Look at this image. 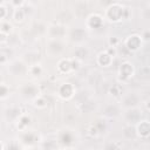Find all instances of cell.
<instances>
[{"mask_svg":"<svg viewBox=\"0 0 150 150\" xmlns=\"http://www.w3.org/2000/svg\"><path fill=\"white\" fill-rule=\"evenodd\" d=\"M27 71L32 75V76H39L42 74V67L39 64V63H34V64H30L28 68H27Z\"/></svg>","mask_w":150,"mask_h":150,"instance_id":"d6986e66","label":"cell"},{"mask_svg":"<svg viewBox=\"0 0 150 150\" xmlns=\"http://www.w3.org/2000/svg\"><path fill=\"white\" fill-rule=\"evenodd\" d=\"M141 38H142V40H143V42L145 41H149V38H150V34H149V30H144L143 32V34L141 35Z\"/></svg>","mask_w":150,"mask_h":150,"instance_id":"d590c367","label":"cell"},{"mask_svg":"<svg viewBox=\"0 0 150 150\" xmlns=\"http://www.w3.org/2000/svg\"><path fill=\"white\" fill-rule=\"evenodd\" d=\"M57 70L62 74H69L73 70V59L63 57L57 62Z\"/></svg>","mask_w":150,"mask_h":150,"instance_id":"7c38bea8","label":"cell"},{"mask_svg":"<svg viewBox=\"0 0 150 150\" xmlns=\"http://www.w3.org/2000/svg\"><path fill=\"white\" fill-rule=\"evenodd\" d=\"M136 129V135L139 136L141 138H148L150 135V123L148 120H139L137 124L135 125Z\"/></svg>","mask_w":150,"mask_h":150,"instance_id":"ba28073f","label":"cell"},{"mask_svg":"<svg viewBox=\"0 0 150 150\" xmlns=\"http://www.w3.org/2000/svg\"><path fill=\"white\" fill-rule=\"evenodd\" d=\"M123 8L124 6H122L118 2L109 5L108 7H105L104 19H107L110 22H120L123 19Z\"/></svg>","mask_w":150,"mask_h":150,"instance_id":"6da1fadb","label":"cell"},{"mask_svg":"<svg viewBox=\"0 0 150 150\" xmlns=\"http://www.w3.org/2000/svg\"><path fill=\"white\" fill-rule=\"evenodd\" d=\"M12 23H9V21H2L0 25V33L4 35H9V33L12 32Z\"/></svg>","mask_w":150,"mask_h":150,"instance_id":"cb8c5ba5","label":"cell"},{"mask_svg":"<svg viewBox=\"0 0 150 150\" xmlns=\"http://www.w3.org/2000/svg\"><path fill=\"white\" fill-rule=\"evenodd\" d=\"M108 43H109L110 47H117L118 43H120V39L117 36H110L108 39Z\"/></svg>","mask_w":150,"mask_h":150,"instance_id":"f546056e","label":"cell"},{"mask_svg":"<svg viewBox=\"0 0 150 150\" xmlns=\"http://www.w3.org/2000/svg\"><path fill=\"white\" fill-rule=\"evenodd\" d=\"M2 4H4V0H0V6H1Z\"/></svg>","mask_w":150,"mask_h":150,"instance_id":"74e56055","label":"cell"},{"mask_svg":"<svg viewBox=\"0 0 150 150\" xmlns=\"http://www.w3.org/2000/svg\"><path fill=\"white\" fill-rule=\"evenodd\" d=\"M141 98L136 93H129L127 95L123 96L122 101H121V105H123L124 108L129 109V108H135L138 105Z\"/></svg>","mask_w":150,"mask_h":150,"instance_id":"52a82bcc","label":"cell"},{"mask_svg":"<svg viewBox=\"0 0 150 150\" xmlns=\"http://www.w3.org/2000/svg\"><path fill=\"white\" fill-rule=\"evenodd\" d=\"M120 114V108L116 104H109L104 109V115L107 117H116Z\"/></svg>","mask_w":150,"mask_h":150,"instance_id":"e0dca14e","label":"cell"},{"mask_svg":"<svg viewBox=\"0 0 150 150\" xmlns=\"http://www.w3.org/2000/svg\"><path fill=\"white\" fill-rule=\"evenodd\" d=\"M29 122H30L29 116H27V115H20L18 117V128L20 130H22V129H25L29 124Z\"/></svg>","mask_w":150,"mask_h":150,"instance_id":"44dd1931","label":"cell"},{"mask_svg":"<svg viewBox=\"0 0 150 150\" xmlns=\"http://www.w3.org/2000/svg\"><path fill=\"white\" fill-rule=\"evenodd\" d=\"M110 95L117 97L122 95V87L120 84H112V87L110 88Z\"/></svg>","mask_w":150,"mask_h":150,"instance_id":"484cf974","label":"cell"},{"mask_svg":"<svg viewBox=\"0 0 150 150\" xmlns=\"http://www.w3.org/2000/svg\"><path fill=\"white\" fill-rule=\"evenodd\" d=\"M34 105L38 107V108H46L47 107V101L43 96H36L34 98Z\"/></svg>","mask_w":150,"mask_h":150,"instance_id":"d4e9b609","label":"cell"},{"mask_svg":"<svg viewBox=\"0 0 150 150\" xmlns=\"http://www.w3.org/2000/svg\"><path fill=\"white\" fill-rule=\"evenodd\" d=\"M71 141H73V134H70L68 130H64V131L60 132V135H59V142H61L63 144H68Z\"/></svg>","mask_w":150,"mask_h":150,"instance_id":"ffe728a7","label":"cell"},{"mask_svg":"<svg viewBox=\"0 0 150 150\" xmlns=\"http://www.w3.org/2000/svg\"><path fill=\"white\" fill-rule=\"evenodd\" d=\"M20 91H21V95L25 96V97H36L39 96V87L35 86L34 83H25L21 88H20Z\"/></svg>","mask_w":150,"mask_h":150,"instance_id":"30bf717a","label":"cell"},{"mask_svg":"<svg viewBox=\"0 0 150 150\" xmlns=\"http://www.w3.org/2000/svg\"><path fill=\"white\" fill-rule=\"evenodd\" d=\"M7 16V8L4 6V5H1L0 6V20L1 21H4V19Z\"/></svg>","mask_w":150,"mask_h":150,"instance_id":"4dcf8cb0","label":"cell"},{"mask_svg":"<svg viewBox=\"0 0 150 150\" xmlns=\"http://www.w3.org/2000/svg\"><path fill=\"white\" fill-rule=\"evenodd\" d=\"M124 118L129 124H134L141 120V112L137 109V107L129 108V109H127V111L124 114Z\"/></svg>","mask_w":150,"mask_h":150,"instance_id":"4fadbf2b","label":"cell"},{"mask_svg":"<svg viewBox=\"0 0 150 150\" xmlns=\"http://www.w3.org/2000/svg\"><path fill=\"white\" fill-rule=\"evenodd\" d=\"M8 71H11V74H13L14 76H20V75H23L26 71H27V67H26V63L21 60H15L13 61L9 67H8Z\"/></svg>","mask_w":150,"mask_h":150,"instance_id":"9c48e42d","label":"cell"},{"mask_svg":"<svg viewBox=\"0 0 150 150\" xmlns=\"http://www.w3.org/2000/svg\"><path fill=\"white\" fill-rule=\"evenodd\" d=\"M47 35L49 39H62L66 35V27L62 25H52L47 28Z\"/></svg>","mask_w":150,"mask_h":150,"instance_id":"8992f818","label":"cell"},{"mask_svg":"<svg viewBox=\"0 0 150 150\" xmlns=\"http://www.w3.org/2000/svg\"><path fill=\"white\" fill-rule=\"evenodd\" d=\"M11 5L14 8H20L23 5V0H11Z\"/></svg>","mask_w":150,"mask_h":150,"instance_id":"d6a6232c","label":"cell"},{"mask_svg":"<svg viewBox=\"0 0 150 150\" xmlns=\"http://www.w3.org/2000/svg\"><path fill=\"white\" fill-rule=\"evenodd\" d=\"M112 60H114V57H112L111 55H109L105 50H104V52H101V53L97 55V57H96V62H97V64H100L101 67H109V66L112 63Z\"/></svg>","mask_w":150,"mask_h":150,"instance_id":"9a60e30c","label":"cell"},{"mask_svg":"<svg viewBox=\"0 0 150 150\" xmlns=\"http://www.w3.org/2000/svg\"><path fill=\"white\" fill-rule=\"evenodd\" d=\"M63 50H64V45L62 43L61 40L57 39H50L46 47V53H48L52 56L60 55L63 53Z\"/></svg>","mask_w":150,"mask_h":150,"instance_id":"5b68a950","label":"cell"},{"mask_svg":"<svg viewBox=\"0 0 150 150\" xmlns=\"http://www.w3.org/2000/svg\"><path fill=\"white\" fill-rule=\"evenodd\" d=\"M9 95V88L5 83H0V98H6Z\"/></svg>","mask_w":150,"mask_h":150,"instance_id":"4316f807","label":"cell"},{"mask_svg":"<svg viewBox=\"0 0 150 150\" xmlns=\"http://www.w3.org/2000/svg\"><path fill=\"white\" fill-rule=\"evenodd\" d=\"M88 134H89V136H91V137H96L98 134H100V131H98V129L96 128V125H90L89 128H88Z\"/></svg>","mask_w":150,"mask_h":150,"instance_id":"f1b7e54d","label":"cell"},{"mask_svg":"<svg viewBox=\"0 0 150 150\" xmlns=\"http://www.w3.org/2000/svg\"><path fill=\"white\" fill-rule=\"evenodd\" d=\"M20 109L14 107V108H11V109H7L6 111V117L7 120H16L19 116H20Z\"/></svg>","mask_w":150,"mask_h":150,"instance_id":"603a6c76","label":"cell"},{"mask_svg":"<svg viewBox=\"0 0 150 150\" xmlns=\"http://www.w3.org/2000/svg\"><path fill=\"white\" fill-rule=\"evenodd\" d=\"M123 135H124V137L128 138V139H131V138H134L135 136H137V135H136L135 125H134V124H128V125L123 129Z\"/></svg>","mask_w":150,"mask_h":150,"instance_id":"ac0fdd59","label":"cell"},{"mask_svg":"<svg viewBox=\"0 0 150 150\" xmlns=\"http://www.w3.org/2000/svg\"><path fill=\"white\" fill-rule=\"evenodd\" d=\"M143 45V40L139 34H130L124 40V47L129 52H136Z\"/></svg>","mask_w":150,"mask_h":150,"instance_id":"3957f363","label":"cell"},{"mask_svg":"<svg viewBox=\"0 0 150 150\" xmlns=\"http://www.w3.org/2000/svg\"><path fill=\"white\" fill-rule=\"evenodd\" d=\"M105 52L109 54V55H111L112 57H115L116 55H117V49H116V47H108L107 49H105Z\"/></svg>","mask_w":150,"mask_h":150,"instance_id":"1f68e13d","label":"cell"},{"mask_svg":"<svg viewBox=\"0 0 150 150\" xmlns=\"http://www.w3.org/2000/svg\"><path fill=\"white\" fill-rule=\"evenodd\" d=\"M135 75V67L130 61H124L118 68V79L123 82L129 81Z\"/></svg>","mask_w":150,"mask_h":150,"instance_id":"7a4b0ae2","label":"cell"},{"mask_svg":"<svg viewBox=\"0 0 150 150\" xmlns=\"http://www.w3.org/2000/svg\"><path fill=\"white\" fill-rule=\"evenodd\" d=\"M114 2H115V0H100V5L104 6V7H108L109 5H111Z\"/></svg>","mask_w":150,"mask_h":150,"instance_id":"e575fe53","label":"cell"},{"mask_svg":"<svg viewBox=\"0 0 150 150\" xmlns=\"http://www.w3.org/2000/svg\"><path fill=\"white\" fill-rule=\"evenodd\" d=\"M88 55H89V50H88L87 47H82L81 46V47L76 48L75 52H74V59H76L79 61H82V60L87 59Z\"/></svg>","mask_w":150,"mask_h":150,"instance_id":"2e32d148","label":"cell"},{"mask_svg":"<svg viewBox=\"0 0 150 150\" xmlns=\"http://www.w3.org/2000/svg\"><path fill=\"white\" fill-rule=\"evenodd\" d=\"M57 95L62 100H70L75 96V87L70 82H63L57 88Z\"/></svg>","mask_w":150,"mask_h":150,"instance_id":"277c9868","label":"cell"},{"mask_svg":"<svg viewBox=\"0 0 150 150\" xmlns=\"http://www.w3.org/2000/svg\"><path fill=\"white\" fill-rule=\"evenodd\" d=\"M8 61V55L7 54H4L2 52H0V64H4Z\"/></svg>","mask_w":150,"mask_h":150,"instance_id":"836d02e7","label":"cell"},{"mask_svg":"<svg viewBox=\"0 0 150 150\" xmlns=\"http://www.w3.org/2000/svg\"><path fill=\"white\" fill-rule=\"evenodd\" d=\"M88 33L84 28H75L70 33V39L73 42H82L87 39Z\"/></svg>","mask_w":150,"mask_h":150,"instance_id":"5bb4252c","label":"cell"},{"mask_svg":"<svg viewBox=\"0 0 150 150\" xmlns=\"http://www.w3.org/2000/svg\"><path fill=\"white\" fill-rule=\"evenodd\" d=\"M2 148H5V146H4V145H2L1 143H0V149H2Z\"/></svg>","mask_w":150,"mask_h":150,"instance_id":"8d00e7d4","label":"cell"},{"mask_svg":"<svg viewBox=\"0 0 150 150\" xmlns=\"http://www.w3.org/2000/svg\"><path fill=\"white\" fill-rule=\"evenodd\" d=\"M35 134H33V132H26V134H23V136H22V141L25 142V143H30V142H34L35 141Z\"/></svg>","mask_w":150,"mask_h":150,"instance_id":"83f0119b","label":"cell"},{"mask_svg":"<svg viewBox=\"0 0 150 150\" xmlns=\"http://www.w3.org/2000/svg\"><path fill=\"white\" fill-rule=\"evenodd\" d=\"M25 16H26V12H25L21 7L14 9V12H13V19H14V21L21 22V21H23Z\"/></svg>","mask_w":150,"mask_h":150,"instance_id":"7402d4cb","label":"cell"},{"mask_svg":"<svg viewBox=\"0 0 150 150\" xmlns=\"http://www.w3.org/2000/svg\"><path fill=\"white\" fill-rule=\"evenodd\" d=\"M102 25H103V16L97 13L90 14L86 20L87 28H100Z\"/></svg>","mask_w":150,"mask_h":150,"instance_id":"8fae6325","label":"cell"}]
</instances>
